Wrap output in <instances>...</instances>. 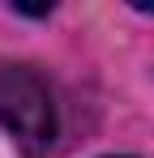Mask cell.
I'll return each instance as SVG.
<instances>
[{"label":"cell","mask_w":154,"mask_h":158,"mask_svg":"<svg viewBox=\"0 0 154 158\" xmlns=\"http://www.w3.org/2000/svg\"><path fill=\"white\" fill-rule=\"evenodd\" d=\"M0 128L30 154L47 150L56 137V107L47 81L26 64L0 60Z\"/></svg>","instance_id":"obj_1"}]
</instances>
